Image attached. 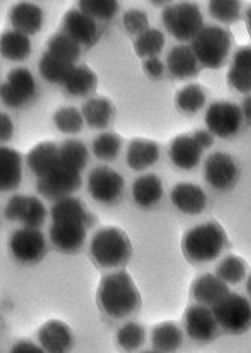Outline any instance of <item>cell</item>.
<instances>
[{
    "instance_id": "obj_1",
    "label": "cell",
    "mask_w": 251,
    "mask_h": 353,
    "mask_svg": "<svg viewBox=\"0 0 251 353\" xmlns=\"http://www.w3.org/2000/svg\"><path fill=\"white\" fill-rule=\"evenodd\" d=\"M98 305L108 317L123 319L140 308L141 296L127 271L107 274L98 285Z\"/></svg>"
},
{
    "instance_id": "obj_2",
    "label": "cell",
    "mask_w": 251,
    "mask_h": 353,
    "mask_svg": "<svg viewBox=\"0 0 251 353\" xmlns=\"http://www.w3.org/2000/svg\"><path fill=\"white\" fill-rule=\"evenodd\" d=\"M228 247V234L217 223H203L190 229L182 239L183 254L192 263H209Z\"/></svg>"
},
{
    "instance_id": "obj_3",
    "label": "cell",
    "mask_w": 251,
    "mask_h": 353,
    "mask_svg": "<svg viewBox=\"0 0 251 353\" xmlns=\"http://www.w3.org/2000/svg\"><path fill=\"white\" fill-rule=\"evenodd\" d=\"M89 253L94 262L101 268H119L128 263L132 245L128 234L118 227L99 229L90 241Z\"/></svg>"
},
{
    "instance_id": "obj_4",
    "label": "cell",
    "mask_w": 251,
    "mask_h": 353,
    "mask_svg": "<svg viewBox=\"0 0 251 353\" xmlns=\"http://www.w3.org/2000/svg\"><path fill=\"white\" fill-rule=\"evenodd\" d=\"M232 37L220 26H205L191 39V48L200 65L208 70H219L230 53Z\"/></svg>"
},
{
    "instance_id": "obj_5",
    "label": "cell",
    "mask_w": 251,
    "mask_h": 353,
    "mask_svg": "<svg viewBox=\"0 0 251 353\" xmlns=\"http://www.w3.org/2000/svg\"><path fill=\"white\" fill-rule=\"evenodd\" d=\"M163 24L167 32L178 41H191L205 28L199 5L188 0L165 6L163 11Z\"/></svg>"
},
{
    "instance_id": "obj_6",
    "label": "cell",
    "mask_w": 251,
    "mask_h": 353,
    "mask_svg": "<svg viewBox=\"0 0 251 353\" xmlns=\"http://www.w3.org/2000/svg\"><path fill=\"white\" fill-rule=\"evenodd\" d=\"M212 311L224 332L239 335L251 327V302L238 293L229 292Z\"/></svg>"
},
{
    "instance_id": "obj_7",
    "label": "cell",
    "mask_w": 251,
    "mask_h": 353,
    "mask_svg": "<svg viewBox=\"0 0 251 353\" xmlns=\"http://www.w3.org/2000/svg\"><path fill=\"white\" fill-rule=\"evenodd\" d=\"M244 122L242 108L229 101H217L208 107L205 114L206 128L220 139L237 136Z\"/></svg>"
},
{
    "instance_id": "obj_8",
    "label": "cell",
    "mask_w": 251,
    "mask_h": 353,
    "mask_svg": "<svg viewBox=\"0 0 251 353\" xmlns=\"http://www.w3.org/2000/svg\"><path fill=\"white\" fill-rule=\"evenodd\" d=\"M10 250L17 262L24 265L38 263L47 253V242L44 233L35 227H26L15 230L10 239Z\"/></svg>"
},
{
    "instance_id": "obj_9",
    "label": "cell",
    "mask_w": 251,
    "mask_h": 353,
    "mask_svg": "<svg viewBox=\"0 0 251 353\" xmlns=\"http://www.w3.org/2000/svg\"><path fill=\"white\" fill-rule=\"evenodd\" d=\"M123 188L125 181L122 176L107 165L95 167L88 176L89 194L98 203L114 205L122 197Z\"/></svg>"
},
{
    "instance_id": "obj_10",
    "label": "cell",
    "mask_w": 251,
    "mask_h": 353,
    "mask_svg": "<svg viewBox=\"0 0 251 353\" xmlns=\"http://www.w3.org/2000/svg\"><path fill=\"white\" fill-rule=\"evenodd\" d=\"M37 95V81L28 68H15L0 86L2 103L10 108H20Z\"/></svg>"
},
{
    "instance_id": "obj_11",
    "label": "cell",
    "mask_w": 251,
    "mask_h": 353,
    "mask_svg": "<svg viewBox=\"0 0 251 353\" xmlns=\"http://www.w3.org/2000/svg\"><path fill=\"white\" fill-rule=\"evenodd\" d=\"M205 181L217 191H228L235 187L239 169L232 155L214 152L206 158L203 165Z\"/></svg>"
},
{
    "instance_id": "obj_12",
    "label": "cell",
    "mask_w": 251,
    "mask_h": 353,
    "mask_svg": "<svg viewBox=\"0 0 251 353\" xmlns=\"http://www.w3.org/2000/svg\"><path fill=\"white\" fill-rule=\"evenodd\" d=\"M81 187V173L61 164L46 178L38 179L37 190L41 196L50 200H59L71 196Z\"/></svg>"
},
{
    "instance_id": "obj_13",
    "label": "cell",
    "mask_w": 251,
    "mask_h": 353,
    "mask_svg": "<svg viewBox=\"0 0 251 353\" xmlns=\"http://www.w3.org/2000/svg\"><path fill=\"white\" fill-rule=\"evenodd\" d=\"M5 218L10 221H20L26 227L39 229L47 218V209L43 201L32 196L15 194L5 206Z\"/></svg>"
},
{
    "instance_id": "obj_14",
    "label": "cell",
    "mask_w": 251,
    "mask_h": 353,
    "mask_svg": "<svg viewBox=\"0 0 251 353\" xmlns=\"http://www.w3.org/2000/svg\"><path fill=\"white\" fill-rule=\"evenodd\" d=\"M89 225V223L79 220L53 221L50 227V241L62 253H77L85 245Z\"/></svg>"
},
{
    "instance_id": "obj_15",
    "label": "cell",
    "mask_w": 251,
    "mask_h": 353,
    "mask_svg": "<svg viewBox=\"0 0 251 353\" xmlns=\"http://www.w3.org/2000/svg\"><path fill=\"white\" fill-rule=\"evenodd\" d=\"M220 325L211 307L197 304L187 310L185 313V331L188 337L199 343H208L217 339L220 332Z\"/></svg>"
},
{
    "instance_id": "obj_16",
    "label": "cell",
    "mask_w": 251,
    "mask_h": 353,
    "mask_svg": "<svg viewBox=\"0 0 251 353\" xmlns=\"http://www.w3.org/2000/svg\"><path fill=\"white\" fill-rule=\"evenodd\" d=\"M62 30L85 47H92L99 39V28L95 19L80 10H71L65 14Z\"/></svg>"
},
{
    "instance_id": "obj_17",
    "label": "cell",
    "mask_w": 251,
    "mask_h": 353,
    "mask_svg": "<svg viewBox=\"0 0 251 353\" xmlns=\"http://www.w3.org/2000/svg\"><path fill=\"white\" fill-rule=\"evenodd\" d=\"M172 203L177 206L181 212L187 215H199L205 211L208 203V196L196 183L181 182L174 185L170 192Z\"/></svg>"
},
{
    "instance_id": "obj_18",
    "label": "cell",
    "mask_w": 251,
    "mask_h": 353,
    "mask_svg": "<svg viewBox=\"0 0 251 353\" xmlns=\"http://www.w3.org/2000/svg\"><path fill=\"white\" fill-rule=\"evenodd\" d=\"M203 148L199 145L197 140L188 134L178 136L172 141L169 149V157L172 163L181 170H192L199 165L203 155Z\"/></svg>"
},
{
    "instance_id": "obj_19",
    "label": "cell",
    "mask_w": 251,
    "mask_h": 353,
    "mask_svg": "<svg viewBox=\"0 0 251 353\" xmlns=\"http://www.w3.org/2000/svg\"><path fill=\"white\" fill-rule=\"evenodd\" d=\"M61 164L59 146L53 141L39 143L28 154V167L37 176V179L46 178Z\"/></svg>"
},
{
    "instance_id": "obj_20",
    "label": "cell",
    "mask_w": 251,
    "mask_h": 353,
    "mask_svg": "<svg viewBox=\"0 0 251 353\" xmlns=\"http://www.w3.org/2000/svg\"><path fill=\"white\" fill-rule=\"evenodd\" d=\"M38 340L44 352L63 353L72 347L74 337L70 326L61 321H50L38 331Z\"/></svg>"
},
{
    "instance_id": "obj_21",
    "label": "cell",
    "mask_w": 251,
    "mask_h": 353,
    "mask_svg": "<svg viewBox=\"0 0 251 353\" xmlns=\"http://www.w3.org/2000/svg\"><path fill=\"white\" fill-rule=\"evenodd\" d=\"M200 68L202 65H200L196 53L192 52L191 46H177L167 54V70L174 79L187 80L196 77Z\"/></svg>"
},
{
    "instance_id": "obj_22",
    "label": "cell",
    "mask_w": 251,
    "mask_h": 353,
    "mask_svg": "<svg viewBox=\"0 0 251 353\" xmlns=\"http://www.w3.org/2000/svg\"><path fill=\"white\" fill-rule=\"evenodd\" d=\"M228 293V283L223 281L217 274H205L199 276L191 285V295L196 299L197 304H203L211 308L215 304H219Z\"/></svg>"
},
{
    "instance_id": "obj_23",
    "label": "cell",
    "mask_w": 251,
    "mask_h": 353,
    "mask_svg": "<svg viewBox=\"0 0 251 353\" xmlns=\"http://www.w3.org/2000/svg\"><path fill=\"white\" fill-rule=\"evenodd\" d=\"M10 21L15 30L26 33V35H35L43 28L44 12L35 3L19 2L11 8Z\"/></svg>"
},
{
    "instance_id": "obj_24",
    "label": "cell",
    "mask_w": 251,
    "mask_h": 353,
    "mask_svg": "<svg viewBox=\"0 0 251 353\" xmlns=\"http://www.w3.org/2000/svg\"><path fill=\"white\" fill-rule=\"evenodd\" d=\"M228 83L239 94L251 92V47H242L233 54Z\"/></svg>"
},
{
    "instance_id": "obj_25",
    "label": "cell",
    "mask_w": 251,
    "mask_h": 353,
    "mask_svg": "<svg viewBox=\"0 0 251 353\" xmlns=\"http://www.w3.org/2000/svg\"><path fill=\"white\" fill-rule=\"evenodd\" d=\"M21 161L20 152L6 146L0 148V190L14 191L19 188L23 178Z\"/></svg>"
},
{
    "instance_id": "obj_26",
    "label": "cell",
    "mask_w": 251,
    "mask_h": 353,
    "mask_svg": "<svg viewBox=\"0 0 251 353\" xmlns=\"http://www.w3.org/2000/svg\"><path fill=\"white\" fill-rule=\"evenodd\" d=\"M132 199L140 208H154L163 199V182L157 174H143L132 183Z\"/></svg>"
},
{
    "instance_id": "obj_27",
    "label": "cell",
    "mask_w": 251,
    "mask_h": 353,
    "mask_svg": "<svg viewBox=\"0 0 251 353\" xmlns=\"http://www.w3.org/2000/svg\"><path fill=\"white\" fill-rule=\"evenodd\" d=\"M160 158V146L152 140L136 139L130 143L127 150V163L130 169L141 172L154 165Z\"/></svg>"
},
{
    "instance_id": "obj_28",
    "label": "cell",
    "mask_w": 251,
    "mask_h": 353,
    "mask_svg": "<svg viewBox=\"0 0 251 353\" xmlns=\"http://www.w3.org/2000/svg\"><path fill=\"white\" fill-rule=\"evenodd\" d=\"M83 117L90 128L104 130L114 117V105L107 98L97 97L88 99L81 107Z\"/></svg>"
},
{
    "instance_id": "obj_29",
    "label": "cell",
    "mask_w": 251,
    "mask_h": 353,
    "mask_svg": "<svg viewBox=\"0 0 251 353\" xmlns=\"http://www.w3.org/2000/svg\"><path fill=\"white\" fill-rule=\"evenodd\" d=\"M0 53L11 62H23L32 53L29 35L19 30H8L0 37Z\"/></svg>"
},
{
    "instance_id": "obj_30",
    "label": "cell",
    "mask_w": 251,
    "mask_h": 353,
    "mask_svg": "<svg viewBox=\"0 0 251 353\" xmlns=\"http://www.w3.org/2000/svg\"><path fill=\"white\" fill-rule=\"evenodd\" d=\"M97 74L85 65H74V68L66 75L63 88L72 97H88L97 89Z\"/></svg>"
},
{
    "instance_id": "obj_31",
    "label": "cell",
    "mask_w": 251,
    "mask_h": 353,
    "mask_svg": "<svg viewBox=\"0 0 251 353\" xmlns=\"http://www.w3.org/2000/svg\"><path fill=\"white\" fill-rule=\"evenodd\" d=\"M183 343V332L177 323L164 322L152 331V349L155 352H177Z\"/></svg>"
},
{
    "instance_id": "obj_32",
    "label": "cell",
    "mask_w": 251,
    "mask_h": 353,
    "mask_svg": "<svg viewBox=\"0 0 251 353\" xmlns=\"http://www.w3.org/2000/svg\"><path fill=\"white\" fill-rule=\"evenodd\" d=\"M52 220L53 221H59V220H79V221H85V223H92V218L89 212L86 211L83 201L77 197H63L56 200V203L52 208Z\"/></svg>"
},
{
    "instance_id": "obj_33",
    "label": "cell",
    "mask_w": 251,
    "mask_h": 353,
    "mask_svg": "<svg viewBox=\"0 0 251 353\" xmlns=\"http://www.w3.org/2000/svg\"><path fill=\"white\" fill-rule=\"evenodd\" d=\"M47 52L62 59L65 62L75 63L81 54V46L74 38H71L68 33L61 30L48 39Z\"/></svg>"
},
{
    "instance_id": "obj_34",
    "label": "cell",
    "mask_w": 251,
    "mask_h": 353,
    "mask_svg": "<svg viewBox=\"0 0 251 353\" xmlns=\"http://www.w3.org/2000/svg\"><path fill=\"white\" fill-rule=\"evenodd\" d=\"M74 65L75 63L65 62L62 59L46 52L38 63V70L41 77L46 81L53 83V85H63L66 75L74 68Z\"/></svg>"
},
{
    "instance_id": "obj_35",
    "label": "cell",
    "mask_w": 251,
    "mask_h": 353,
    "mask_svg": "<svg viewBox=\"0 0 251 353\" xmlns=\"http://www.w3.org/2000/svg\"><path fill=\"white\" fill-rule=\"evenodd\" d=\"M61 154V163L75 172H83L88 161H89V152L88 148L83 145L80 140H66L63 145L59 146Z\"/></svg>"
},
{
    "instance_id": "obj_36",
    "label": "cell",
    "mask_w": 251,
    "mask_h": 353,
    "mask_svg": "<svg viewBox=\"0 0 251 353\" xmlns=\"http://www.w3.org/2000/svg\"><path fill=\"white\" fill-rule=\"evenodd\" d=\"M206 104V92L199 85H187L182 88L177 95V107L187 114H194L200 112Z\"/></svg>"
},
{
    "instance_id": "obj_37",
    "label": "cell",
    "mask_w": 251,
    "mask_h": 353,
    "mask_svg": "<svg viewBox=\"0 0 251 353\" xmlns=\"http://www.w3.org/2000/svg\"><path fill=\"white\" fill-rule=\"evenodd\" d=\"M165 38L158 29H146L137 35L136 43H134V50L140 57H154L158 56L164 48Z\"/></svg>"
},
{
    "instance_id": "obj_38",
    "label": "cell",
    "mask_w": 251,
    "mask_h": 353,
    "mask_svg": "<svg viewBox=\"0 0 251 353\" xmlns=\"http://www.w3.org/2000/svg\"><path fill=\"white\" fill-rule=\"evenodd\" d=\"M122 141L118 134L114 132H103L95 137L94 143H92V150H94V155L98 159H103V161H114L121 152Z\"/></svg>"
},
{
    "instance_id": "obj_39",
    "label": "cell",
    "mask_w": 251,
    "mask_h": 353,
    "mask_svg": "<svg viewBox=\"0 0 251 353\" xmlns=\"http://www.w3.org/2000/svg\"><path fill=\"white\" fill-rule=\"evenodd\" d=\"M79 10L95 20L108 21L118 14V0H79Z\"/></svg>"
},
{
    "instance_id": "obj_40",
    "label": "cell",
    "mask_w": 251,
    "mask_h": 353,
    "mask_svg": "<svg viewBox=\"0 0 251 353\" xmlns=\"http://www.w3.org/2000/svg\"><path fill=\"white\" fill-rule=\"evenodd\" d=\"M116 339H118V344L121 346V349L132 352L143 346L145 339H146V331L140 323L128 322L119 327Z\"/></svg>"
},
{
    "instance_id": "obj_41",
    "label": "cell",
    "mask_w": 251,
    "mask_h": 353,
    "mask_svg": "<svg viewBox=\"0 0 251 353\" xmlns=\"http://www.w3.org/2000/svg\"><path fill=\"white\" fill-rule=\"evenodd\" d=\"M56 128L63 134H77L81 131L85 117L75 107H62L53 116Z\"/></svg>"
},
{
    "instance_id": "obj_42",
    "label": "cell",
    "mask_w": 251,
    "mask_h": 353,
    "mask_svg": "<svg viewBox=\"0 0 251 353\" xmlns=\"http://www.w3.org/2000/svg\"><path fill=\"white\" fill-rule=\"evenodd\" d=\"M247 272V265L244 260L238 256L224 257L220 265L217 266L215 274L228 284H238L244 280Z\"/></svg>"
},
{
    "instance_id": "obj_43",
    "label": "cell",
    "mask_w": 251,
    "mask_h": 353,
    "mask_svg": "<svg viewBox=\"0 0 251 353\" xmlns=\"http://www.w3.org/2000/svg\"><path fill=\"white\" fill-rule=\"evenodd\" d=\"M209 14L220 23H235L241 19V0H209Z\"/></svg>"
},
{
    "instance_id": "obj_44",
    "label": "cell",
    "mask_w": 251,
    "mask_h": 353,
    "mask_svg": "<svg viewBox=\"0 0 251 353\" xmlns=\"http://www.w3.org/2000/svg\"><path fill=\"white\" fill-rule=\"evenodd\" d=\"M123 26L132 35H140L141 32L149 29V19L145 11L130 10L123 14Z\"/></svg>"
},
{
    "instance_id": "obj_45",
    "label": "cell",
    "mask_w": 251,
    "mask_h": 353,
    "mask_svg": "<svg viewBox=\"0 0 251 353\" xmlns=\"http://www.w3.org/2000/svg\"><path fill=\"white\" fill-rule=\"evenodd\" d=\"M143 71L150 79H161L164 74V65L157 56L146 57L143 61Z\"/></svg>"
},
{
    "instance_id": "obj_46",
    "label": "cell",
    "mask_w": 251,
    "mask_h": 353,
    "mask_svg": "<svg viewBox=\"0 0 251 353\" xmlns=\"http://www.w3.org/2000/svg\"><path fill=\"white\" fill-rule=\"evenodd\" d=\"M14 134V123L12 119L6 113L0 114V141L6 143L8 140H11Z\"/></svg>"
},
{
    "instance_id": "obj_47",
    "label": "cell",
    "mask_w": 251,
    "mask_h": 353,
    "mask_svg": "<svg viewBox=\"0 0 251 353\" xmlns=\"http://www.w3.org/2000/svg\"><path fill=\"white\" fill-rule=\"evenodd\" d=\"M11 352L12 353H41V352H44V349L41 344L39 346H37V344H33L30 341H19L14 344Z\"/></svg>"
},
{
    "instance_id": "obj_48",
    "label": "cell",
    "mask_w": 251,
    "mask_h": 353,
    "mask_svg": "<svg viewBox=\"0 0 251 353\" xmlns=\"http://www.w3.org/2000/svg\"><path fill=\"white\" fill-rule=\"evenodd\" d=\"M192 137L197 140V143L203 149H209L214 145V134L209 131V130H197L192 132Z\"/></svg>"
},
{
    "instance_id": "obj_49",
    "label": "cell",
    "mask_w": 251,
    "mask_h": 353,
    "mask_svg": "<svg viewBox=\"0 0 251 353\" xmlns=\"http://www.w3.org/2000/svg\"><path fill=\"white\" fill-rule=\"evenodd\" d=\"M241 108H242V114H244V121L251 127V95L242 101Z\"/></svg>"
},
{
    "instance_id": "obj_50",
    "label": "cell",
    "mask_w": 251,
    "mask_h": 353,
    "mask_svg": "<svg viewBox=\"0 0 251 353\" xmlns=\"http://www.w3.org/2000/svg\"><path fill=\"white\" fill-rule=\"evenodd\" d=\"M172 0H150V3L155 5V6H164V5H169Z\"/></svg>"
},
{
    "instance_id": "obj_51",
    "label": "cell",
    "mask_w": 251,
    "mask_h": 353,
    "mask_svg": "<svg viewBox=\"0 0 251 353\" xmlns=\"http://www.w3.org/2000/svg\"><path fill=\"white\" fill-rule=\"evenodd\" d=\"M245 21H247V28H248V30L251 32V6L248 8L247 12H245Z\"/></svg>"
},
{
    "instance_id": "obj_52",
    "label": "cell",
    "mask_w": 251,
    "mask_h": 353,
    "mask_svg": "<svg viewBox=\"0 0 251 353\" xmlns=\"http://www.w3.org/2000/svg\"><path fill=\"white\" fill-rule=\"evenodd\" d=\"M247 292H248V295L251 298V275L248 276V280H247Z\"/></svg>"
}]
</instances>
